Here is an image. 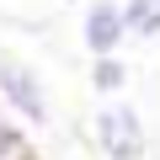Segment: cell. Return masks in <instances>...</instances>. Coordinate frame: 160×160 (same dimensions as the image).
<instances>
[{"label": "cell", "mask_w": 160, "mask_h": 160, "mask_svg": "<svg viewBox=\"0 0 160 160\" xmlns=\"http://www.w3.org/2000/svg\"><path fill=\"white\" fill-rule=\"evenodd\" d=\"M0 107L16 123H27V128H48L53 123V102H48L43 75L22 53H6V48H0Z\"/></svg>", "instance_id": "6da1fadb"}, {"label": "cell", "mask_w": 160, "mask_h": 160, "mask_svg": "<svg viewBox=\"0 0 160 160\" xmlns=\"http://www.w3.org/2000/svg\"><path fill=\"white\" fill-rule=\"evenodd\" d=\"M91 139H96L102 160H149V128H144L139 107H128L123 96H112V102L96 107Z\"/></svg>", "instance_id": "7a4b0ae2"}, {"label": "cell", "mask_w": 160, "mask_h": 160, "mask_svg": "<svg viewBox=\"0 0 160 160\" xmlns=\"http://www.w3.org/2000/svg\"><path fill=\"white\" fill-rule=\"evenodd\" d=\"M80 43H86L91 59H102V53H123V48L133 43L123 0H91V6L80 11Z\"/></svg>", "instance_id": "3957f363"}, {"label": "cell", "mask_w": 160, "mask_h": 160, "mask_svg": "<svg viewBox=\"0 0 160 160\" xmlns=\"http://www.w3.org/2000/svg\"><path fill=\"white\" fill-rule=\"evenodd\" d=\"M91 91H96L102 102H112V96L128 91V64H123V53H102V59H91Z\"/></svg>", "instance_id": "277c9868"}, {"label": "cell", "mask_w": 160, "mask_h": 160, "mask_svg": "<svg viewBox=\"0 0 160 160\" xmlns=\"http://www.w3.org/2000/svg\"><path fill=\"white\" fill-rule=\"evenodd\" d=\"M123 11H128L133 43H155L160 38V0H123Z\"/></svg>", "instance_id": "5b68a950"}]
</instances>
